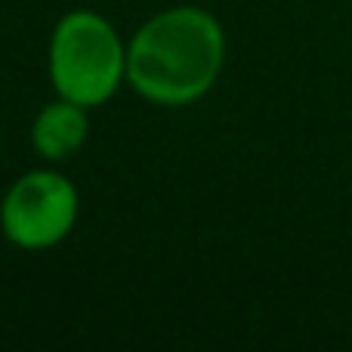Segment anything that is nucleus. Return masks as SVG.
Masks as SVG:
<instances>
[{
    "mask_svg": "<svg viewBox=\"0 0 352 352\" xmlns=\"http://www.w3.org/2000/svg\"><path fill=\"white\" fill-rule=\"evenodd\" d=\"M226 65V31L210 10L164 6L127 41V87L161 109H182L217 87Z\"/></svg>",
    "mask_w": 352,
    "mask_h": 352,
    "instance_id": "1",
    "label": "nucleus"
},
{
    "mask_svg": "<svg viewBox=\"0 0 352 352\" xmlns=\"http://www.w3.org/2000/svg\"><path fill=\"white\" fill-rule=\"evenodd\" d=\"M47 78L62 99L99 109L127 84V41L96 10H68L47 41Z\"/></svg>",
    "mask_w": 352,
    "mask_h": 352,
    "instance_id": "2",
    "label": "nucleus"
},
{
    "mask_svg": "<svg viewBox=\"0 0 352 352\" xmlns=\"http://www.w3.org/2000/svg\"><path fill=\"white\" fill-rule=\"evenodd\" d=\"M80 192L53 164L16 176L0 198V232L19 250H50L74 232Z\"/></svg>",
    "mask_w": 352,
    "mask_h": 352,
    "instance_id": "3",
    "label": "nucleus"
},
{
    "mask_svg": "<svg viewBox=\"0 0 352 352\" xmlns=\"http://www.w3.org/2000/svg\"><path fill=\"white\" fill-rule=\"evenodd\" d=\"M31 148L43 164H65L90 140V109L56 96L31 121Z\"/></svg>",
    "mask_w": 352,
    "mask_h": 352,
    "instance_id": "4",
    "label": "nucleus"
}]
</instances>
